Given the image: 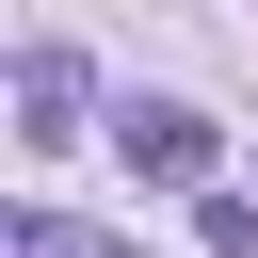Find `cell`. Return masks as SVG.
Wrapping results in <instances>:
<instances>
[{"instance_id":"cell-1","label":"cell","mask_w":258,"mask_h":258,"mask_svg":"<svg viewBox=\"0 0 258 258\" xmlns=\"http://www.w3.org/2000/svg\"><path fill=\"white\" fill-rule=\"evenodd\" d=\"M113 145H129V177H177V194H210V161H226V129L194 97H113Z\"/></svg>"},{"instance_id":"cell-2","label":"cell","mask_w":258,"mask_h":258,"mask_svg":"<svg viewBox=\"0 0 258 258\" xmlns=\"http://www.w3.org/2000/svg\"><path fill=\"white\" fill-rule=\"evenodd\" d=\"M81 48H16V145H81Z\"/></svg>"},{"instance_id":"cell-3","label":"cell","mask_w":258,"mask_h":258,"mask_svg":"<svg viewBox=\"0 0 258 258\" xmlns=\"http://www.w3.org/2000/svg\"><path fill=\"white\" fill-rule=\"evenodd\" d=\"M0 242H16V258H129V242H97V226H64V210H16Z\"/></svg>"},{"instance_id":"cell-4","label":"cell","mask_w":258,"mask_h":258,"mask_svg":"<svg viewBox=\"0 0 258 258\" xmlns=\"http://www.w3.org/2000/svg\"><path fill=\"white\" fill-rule=\"evenodd\" d=\"M194 242H210V258H258V210H242V194H194Z\"/></svg>"}]
</instances>
